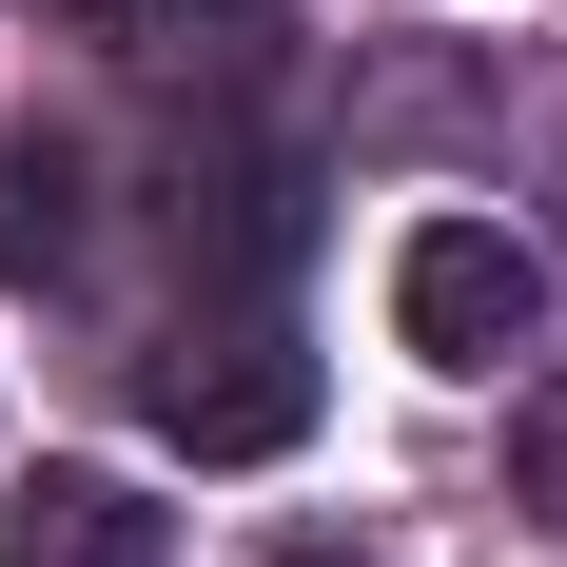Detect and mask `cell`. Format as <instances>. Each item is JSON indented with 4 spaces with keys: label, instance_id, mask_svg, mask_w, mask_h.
Instances as JSON below:
<instances>
[{
    "label": "cell",
    "instance_id": "cell-1",
    "mask_svg": "<svg viewBox=\"0 0 567 567\" xmlns=\"http://www.w3.org/2000/svg\"><path fill=\"white\" fill-rule=\"evenodd\" d=\"M392 333L431 352V372H509V352L548 333V255H528L509 216H411L392 235Z\"/></svg>",
    "mask_w": 567,
    "mask_h": 567
},
{
    "label": "cell",
    "instance_id": "cell-2",
    "mask_svg": "<svg viewBox=\"0 0 567 567\" xmlns=\"http://www.w3.org/2000/svg\"><path fill=\"white\" fill-rule=\"evenodd\" d=\"M137 411H157L196 470H255V451H293V431H313V352H293L275 313H216V333L137 352Z\"/></svg>",
    "mask_w": 567,
    "mask_h": 567
},
{
    "label": "cell",
    "instance_id": "cell-3",
    "mask_svg": "<svg viewBox=\"0 0 567 567\" xmlns=\"http://www.w3.org/2000/svg\"><path fill=\"white\" fill-rule=\"evenodd\" d=\"M0 567H176V509H157V489H117V470H20Z\"/></svg>",
    "mask_w": 567,
    "mask_h": 567
},
{
    "label": "cell",
    "instance_id": "cell-4",
    "mask_svg": "<svg viewBox=\"0 0 567 567\" xmlns=\"http://www.w3.org/2000/svg\"><path fill=\"white\" fill-rule=\"evenodd\" d=\"M275 40H293V0H117V59L157 99H255Z\"/></svg>",
    "mask_w": 567,
    "mask_h": 567
},
{
    "label": "cell",
    "instance_id": "cell-5",
    "mask_svg": "<svg viewBox=\"0 0 567 567\" xmlns=\"http://www.w3.org/2000/svg\"><path fill=\"white\" fill-rule=\"evenodd\" d=\"M59 255H79V157L20 137V157H0V275H59Z\"/></svg>",
    "mask_w": 567,
    "mask_h": 567
},
{
    "label": "cell",
    "instance_id": "cell-6",
    "mask_svg": "<svg viewBox=\"0 0 567 567\" xmlns=\"http://www.w3.org/2000/svg\"><path fill=\"white\" fill-rule=\"evenodd\" d=\"M509 509L567 528V372H528V411H509Z\"/></svg>",
    "mask_w": 567,
    "mask_h": 567
},
{
    "label": "cell",
    "instance_id": "cell-7",
    "mask_svg": "<svg viewBox=\"0 0 567 567\" xmlns=\"http://www.w3.org/2000/svg\"><path fill=\"white\" fill-rule=\"evenodd\" d=\"M255 567H392V548H372V528H275Z\"/></svg>",
    "mask_w": 567,
    "mask_h": 567
}]
</instances>
